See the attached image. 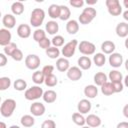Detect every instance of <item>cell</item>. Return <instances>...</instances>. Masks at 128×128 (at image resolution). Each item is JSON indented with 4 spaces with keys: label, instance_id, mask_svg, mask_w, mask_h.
<instances>
[{
    "label": "cell",
    "instance_id": "6da1fadb",
    "mask_svg": "<svg viewBox=\"0 0 128 128\" xmlns=\"http://www.w3.org/2000/svg\"><path fill=\"white\" fill-rule=\"evenodd\" d=\"M97 15V11L95 8L93 7H90L88 6L87 8H84L82 13L80 14L79 18H78V21L80 24H83V25H87V24H90L93 19L96 17Z\"/></svg>",
    "mask_w": 128,
    "mask_h": 128
},
{
    "label": "cell",
    "instance_id": "7a4b0ae2",
    "mask_svg": "<svg viewBox=\"0 0 128 128\" xmlns=\"http://www.w3.org/2000/svg\"><path fill=\"white\" fill-rule=\"evenodd\" d=\"M15 109H16V101L14 99L8 98L2 102L1 107H0V113L3 117L7 118V117L12 116Z\"/></svg>",
    "mask_w": 128,
    "mask_h": 128
},
{
    "label": "cell",
    "instance_id": "3957f363",
    "mask_svg": "<svg viewBox=\"0 0 128 128\" xmlns=\"http://www.w3.org/2000/svg\"><path fill=\"white\" fill-rule=\"evenodd\" d=\"M44 19H45V12L42 8H35L32 10L30 16V24L33 27H36L38 29V27H40L44 22Z\"/></svg>",
    "mask_w": 128,
    "mask_h": 128
},
{
    "label": "cell",
    "instance_id": "277c9868",
    "mask_svg": "<svg viewBox=\"0 0 128 128\" xmlns=\"http://www.w3.org/2000/svg\"><path fill=\"white\" fill-rule=\"evenodd\" d=\"M43 94H44L43 89L40 86L35 85V86H31L30 88H28V89L25 90L24 97H25L26 100L33 101V100L39 99L40 97H43Z\"/></svg>",
    "mask_w": 128,
    "mask_h": 128
},
{
    "label": "cell",
    "instance_id": "5b68a950",
    "mask_svg": "<svg viewBox=\"0 0 128 128\" xmlns=\"http://www.w3.org/2000/svg\"><path fill=\"white\" fill-rule=\"evenodd\" d=\"M78 41L76 40V39H73V40H71V41H69V42H67L64 46H63V48H62V50H61V54L65 57V58H70V57H72L74 54H75V51H76V48H77V46H78Z\"/></svg>",
    "mask_w": 128,
    "mask_h": 128
},
{
    "label": "cell",
    "instance_id": "8992f818",
    "mask_svg": "<svg viewBox=\"0 0 128 128\" xmlns=\"http://www.w3.org/2000/svg\"><path fill=\"white\" fill-rule=\"evenodd\" d=\"M108 13L112 16H119L122 13V7L119 0H106L105 2Z\"/></svg>",
    "mask_w": 128,
    "mask_h": 128
},
{
    "label": "cell",
    "instance_id": "52a82bcc",
    "mask_svg": "<svg viewBox=\"0 0 128 128\" xmlns=\"http://www.w3.org/2000/svg\"><path fill=\"white\" fill-rule=\"evenodd\" d=\"M78 49L80 51V53H82L85 56H89V55H93L95 53L96 50V46L87 40H83L78 44Z\"/></svg>",
    "mask_w": 128,
    "mask_h": 128
},
{
    "label": "cell",
    "instance_id": "ba28073f",
    "mask_svg": "<svg viewBox=\"0 0 128 128\" xmlns=\"http://www.w3.org/2000/svg\"><path fill=\"white\" fill-rule=\"evenodd\" d=\"M40 63H41V60L39 56L36 54H29L25 58V66L30 70L36 71L40 66Z\"/></svg>",
    "mask_w": 128,
    "mask_h": 128
},
{
    "label": "cell",
    "instance_id": "9c48e42d",
    "mask_svg": "<svg viewBox=\"0 0 128 128\" xmlns=\"http://www.w3.org/2000/svg\"><path fill=\"white\" fill-rule=\"evenodd\" d=\"M67 78L71 81H78L82 77V70L78 66H72L66 72Z\"/></svg>",
    "mask_w": 128,
    "mask_h": 128
},
{
    "label": "cell",
    "instance_id": "30bf717a",
    "mask_svg": "<svg viewBox=\"0 0 128 128\" xmlns=\"http://www.w3.org/2000/svg\"><path fill=\"white\" fill-rule=\"evenodd\" d=\"M45 111H46L45 105L41 102H34L30 106V112L33 116H36V117L42 116L45 113Z\"/></svg>",
    "mask_w": 128,
    "mask_h": 128
},
{
    "label": "cell",
    "instance_id": "8fae6325",
    "mask_svg": "<svg viewBox=\"0 0 128 128\" xmlns=\"http://www.w3.org/2000/svg\"><path fill=\"white\" fill-rule=\"evenodd\" d=\"M108 62H109V65L110 66H112L114 68H119L123 64V56L120 53L114 52V53H112L109 56Z\"/></svg>",
    "mask_w": 128,
    "mask_h": 128
},
{
    "label": "cell",
    "instance_id": "7c38bea8",
    "mask_svg": "<svg viewBox=\"0 0 128 128\" xmlns=\"http://www.w3.org/2000/svg\"><path fill=\"white\" fill-rule=\"evenodd\" d=\"M11 39H12V35L9 29L1 28L0 29V45L5 47L9 43H11Z\"/></svg>",
    "mask_w": 128,
    "mask_h": 128
},
{
    "label": "cell",
    "instance_id": "4fadbf2b",
    "mask_svg": "<svg viewBox=\"0 0 128 128\" xmlns=\"http://www.w3.org/2000/svg\"><path fill=\"white\" fill-rule=\"evenodd\" d=\"M17 35L20 38L26 39L31 35V27L28 24H20L17 27Z\"/></svg>",
    "mask_w": 128,
    "mask_h": 128
},
{
    "label": "cell",
    "instance_id": "5bb4252c",
    "mask_svg": "<svg viewBox=\"0 0 128 128\" xmlns=\"http://www.w3.org/2000/svg\"><path fill=\"white\" fill-rule=\"evenodd\" d=\"M91 108H92V104L88 99H82L78 102L77 109H78V112L81 114H86L90 112Z\"/></svg>",
    "mask_w": 128,
    "mask_h": 128
},
{
    "label": "cell",
    "instance_id": "9a60e30c",
    "mask_svg": "<svg viewBox=\"0 0 128 128\" xmlns=\"http://www.w3.org/2000/svg\"><path fill=\"white\" fill-rule=\"evenodd\" d=\"M2 24L6 29H12L15 27L16 18L13 14H5L2 18Z\"/></svg>",
    "mask_w": 128,
    "mask_h": 128
},
{
    "label": "cell",
    "instance_id": "2e32d148",
    "mask_svg": "<svg viewBox=\"0 0 128 128\" xmlns=\"http://www.w3.org/2000/svg\"><path fill=\"white\" fill-rule=\"evenodd\" d=\"M116 34L120 38H126L128 36V23L127 22H120L117 24L115 28Z\"/></svg>",
    "mask_w": 128,
    "mask_h": 128
},
{
    "label": "cell",
    "instance_id": "e0dca14e",
    "mask_svg": "<svg viewBox=\"0 0 128 128\" xmlns=\"http://www.w3.org/2000/svg\"><path fill=\"white\" fill-rule=\"evenodd\" d=\"M78 67L81 70H88L92 66V60L89 58V56H81L77 60Z\"/></svg>",
    "mask_w": 128,
    "mask_h": 128
},
{
    "label": "cell",
    "instance_id": "ac0fdd59",
    "mask_svg": "<svg viewBox=\"0 0 128 128\" xmlns=\"http://www.w3.org/2000/svg\"><path fill=\"white\" fill-rule=\"evenodd\" d=\"M56 68L60 72H67L68 69L70 68L69 60L67 58H65V57L58 58L57 61H56Z\"/></svg>",
    "mask_w": 128,
    "mask_h": 128
},
{
    "label": "cell",
    "instance_id": "d6986e66",
    "mask_svg": "<svg viewBox=\"0 0 128 128\" xmlns=\"http://www.w3.org/2000/svg\"><path fill=\"white\" fill-rule=\"evenodd\" d=\"M86 124H87V126H89L91 128L99 127L101 125V119L99 116H97L95 114H89L86 117Z\"/></svg>",
    "mask_w": 128,
    "mask_h": 128
},
{
    "label": "cell",
    "instance_id": "ffe728a7",
    "mask_svg": "<svg viewBox=\"0 0 128 128\" xmlns=\"http://www.w3.org/2000/svg\"><path fill=\"white\" fill-rule=\"evenodd\" d=\"M115 49H116L115 43L110 40H106L101 44V50H102V53H104V54L111 55L112 53H114Z\"/></svg>",
    "mask_w": 128,
    "mask_h": 128
},
{
    "label": "cell",
    "instance_id": "44dd1931",
    "mask_svg": "<svg viewBox=\"0 0 128 128\" xmlns=\"http://www.w3.org/2000/svg\"><path fill=\"white\" fill-rule=\"evenodd\" d=\"M84 95L88 98V99H93L95 98L97 95H98V88L96 85H93V84H90V85H87L85 88H84Z\"/></svg>",
    "mask_w": 128,
    "mask_h": 128
},
{
    "label": "cell",
    "instance_id": "7402d4cb",
    "mask_svg": "<svg viewBox=\"0 0 128 128\" xmlns=\"http://www.w3.org/2000/svg\"><path fill=\"white\" fill-rule=\"evenodd\" d=\"M66 31L70 34V35H74L79 31V23L77 20H68V22L66 23Z\"/></svg>",
    "mask_w": 128,
    "mask_h": 128
},
{
    "label": "cell",
    "instance_id": "603a6c76",
    "mask_svg": "<svg viewBox=\"0 0 128 128\" xmlns=\"http://www.w3.org/2000/svg\"><path fill=\"white\" fill-rule=\"evenodd\" d=\"M93 80H94V83L96 86H102L103 84H105L106 82H108V76L104 73V72H97L94 77H93Z\"/></svg>",
    "mask_w": 128,
    "mask_h": 128
},
{
    "label": "cell",
    "instance_id": "cb8c5ba5",
    "mask_svg": "<svg viewBox=\"0 0 128 128\" xmlns=\"http://www.w3.org/2000/svg\"><path fill=\"white\" fill-rule=\"evenodd\" d=\"M45 30H46V32H47L48 34H50V35H55V34L58 32V30H59V25H58V23H57L56 21H54V20L48 21V22L46 23V25H45Z\"/></svg>",
    "mask_w": 128,
    "mask_h": 128
},
{
    "label": "cell",
    "instance_id": "d4e9b609",
    "mask_svg": "<svg viewBox=\"0 0 128 128\" xmlns=\"http://www.w3.org/2000/svg\"><path fill=\"white\" fill-rule=\"evenodd\" d=\"M43 100L44 102L48 103V104H51V103H54L57 99V93L54 91V90H47L44 92L43 94Z\"/></svg>",
    "mask_w": 128,
    "mask_h": 128
},
{
    "label": "cell",
    "instance_id": "484cf974",
    "mask_svg": "<svg viewBox=\"0 0 128 128\" xmlns=\"http://www.w3.org/2000/svg\"><path fill=\"white\" fill-rule=\"evenodd\" d=\"M48 15L52 19H57L60 17V5L51 4L48 8Z\"/></svg>",
    "mask_w": 128,
    "mask_h": 128
},
{
    "label": "cell",
    "instance_id": "4316f807",
    "mask_svg": "<svg viewBox=\"0 0 128 128\" xmlns=\"http://www.w3.org/2000/svg\"><path fill=\"white\" fill-rule=\"evenodd\" d=\"M11 11L13 13V15H21L24 12V4L20 1H16L14 3H12L11 5Z\"/></svg>",
    "mask_w": 128,
    "mask_h": 128
},
{
    "label": "cell",
    "instance_id": "83f0119b",
    "mask_svg": "<svg viewBox=\"0 0 128 128\" xmlns=\"http://www.w3.org/2000/svg\"><path fill=\"white\" fill-rule=\"evenodd\" d=\"M108 78L110 80L111 83H114V82H122L123 80V75L120 71L118 70H111L109 72V75H108Z\"/></svg>",
    "mask_w": 128,
    "mask_h": 128
},
{
    "label": "cell",
    "instance_id": "f1b7e54d",
    "mask_svg": "<svg viewBox=\"0 0 128 128\" xmlns=\"http://www.w3.org/2000/svg\"><path fill=\"white\" fill-rule=\"evenodd\" d=\"M20 123H21L22 126H24L26 128H29V127H32L35 124V119L32 115H23L20 119Z\"/></svg>",
    "mask_w": 128,
    "mask_h": 128
},
{
    "label": "cell",
    "instance_id": "f546056e",
    "mask_svg": "<svg viewBox=\"0 0 128 128\" xmlns=\"http://www.w3.org/2000/svg\"><path fill=\"white\" fill-rule=\"evenodd\" d=\"M32 81H33L36 85H40V84L44 83V81H45V76H44L42 70H36V71L32 74Z\"/></svg>",
    "mask_w": 128,
    "mask_h": 128
},
{
    "label": "cell",
    "instance_id": "4dcf8cb0",
    "mask_svg": "<svg viewBox=\"0 0 128 128\" xmlns=\"http://www.w3.org/2000/svg\"><path fill=\"white\" fill-rule=\"evenodd\" d=\"M72 121L78 126H84L86 124V118L79 112H75L72 114Z\"/></svg>",
    "mask_w": 128,
    "mask_h": 128
},
{
    "label": "cell",
    "instance_id": "1f68e13d",
    "mask_svg": "<svg viewBox=\"0 0 128 128\" xmlns=\"http://www.w3.org/2000/svg\"><path fill=\"white\" fill-rule=\"evenodd\" d=\"M93 62L97 67H102L106 62V57L104 53H96L93 56Z\"/></svg>",
    "mask_w": 128,
    "mask_h": 128
},
{
    "label": "cell",
    "instance_id": "d6a6232c",
    "mask_svg": "<svg viewBox=\"0 0 128 128\" xmlns=\"http://www.w3.org/2000/svg\"><path fill=\"white\" fill-rule=\"evenodd\" d=\"M71 11L66 5H60V17L59 19L62 21H66L70 18Z\"/></svg>",
    "mask_w": 128,
    "mask_h": 128
},
{
    "label": "cell",
    "instance_id": "836d02e7",
    "mask_svg": "<svg viewBox=\"0 0 128 128\" xmlns=\"http://www.w3.org/2000/svg\"><path fill=\"white\" fill-rule=\"evenodd\" d=\"M45 53H46V55H47L49 58H51V59H56V58H58V57L60 56L61 51L59 50V48L52 46V47L48 48L47 50H45Z\"/></svg>",
    "mask_w": 128,
    "mask_h": 128
},
{
    "label": "cell",
    "instance_id": "e575fe53",
    "mask_svg": "<svg viewBox=\"0 0 128 128\" xmlns=\"http://www.w3.org/2000/svg\"><path fill=\"white\" fill-rule=\"evenodd\" d=\"M101 92L104 95H106V96H110V95L114 94L115 91H114V88H113L112 83L111 82H106L105 84H103L101 86Z\"/></svg>",
    "mask_w": 128,
    "mask_h": 128
},
{
    "label": "cell",
    "instance_id": "d590c367",
    "mask_svg": "<svg viewBox=\"0 0 128 128\" xmlns=\"http://www.w3.org/2000/svg\"><path fill=\"white\" fill-rule=\"evenodd\" d=\"M13 87H14V89L17 90V91H24V90H26V88H27V82H26L25 80L19 78V79H17V80L14 81Z\"/></svg>",
    "mask_w": 128,
    "mask_h": 128
},
{
    "label": "cell",
    "instance_id": "8d00e7d4",
    "mask_svg": "<svg viewBox=\"0 0 128 128\" xmlns=\"http://www.w3.org/2000/svg\"><path fill=\"white\" fill-rule=\"evenodd\" d=\"M44 38H46V32L43 30V29H36L34 32H33V39L36 41V42H40L41 40H43Z\"/></svg>",
    "mask_w": 128,
    "mask_h": 128
},
{
    "label": "cell",
    "instance_id": "74e56055",
    "mask_svg": "<svg viewBox=\"0 0 128 128\" xmlns=\"http://www.w3.org/2000/svg\"><path fill=\"white\" fill-rule=\"evenodd\" d=\"M16 49H18L16 43L11 42V43H9L8 45H6V46L3 48V52H4V54L7 55V56H12V54L14 53V51H15Z\"/></svg>",
    "mask_w": 128,
    "mask_h": 128
},
{
    "label": "cell",
    "instance_id": "f35d334b",
    "mask_svg": "<svg viewBox=\"0 0 128 128\" xmlns=\"http://www.w3.org/2000/svg\"><path fill=\"white\" fill-rule=\"evenodd\" d=\"M44 83H45V85L48 86V87H54V86L57 85L58 79H57V77H56L54 74H52V75H49V76L45 77Z\"/></svg>",
    "mask_w": 128,
    "mask_h": 128
},
{
    "label": "cell",
    "instance_id": "ab89813d",
    "mask_svg": "<svg viewBox=\"0 0 128 128\" xmlns=\"http://www.w3.org/2000/svg\"><path fill=\"white\" fill-rule=\"evenodd\" d=\"M11 86V79L9 77H1L0 78V90L4 91Z\"/></svg>",
    "mask_w": 128,
    "mask_h": 128
},
{
    "label": "cell",
    "instance_id": "60d3db41",
    "mask_svg": "<svg viewBox=\"0 0 128 128\" xmlns=\"http://www.w3.org/2000/svg\"><path fill=\"white\" fill-rule=\"evenodd\" d=\"M64 41H65V39H64L63 36H61V35H56V36H54V37L52 38L51 43L53 44L54 47H57V48H58V47H61V46L64 45Z\"/></svg>",
    "mask_w": 128,
    "mask_h": 128
},
{
    "label": "cell",
    "instance_id": "b9f144b4",
    "mask_svg": "<svg viewBox=\"0 0 128 128\" xmlns=\"http://www.w3.org/2000/svg\"><path fill=\"white\" fill-rule=\"evenodd\" d=\"M42 72H43L45 77H47L49 75H52L53 72H54V66L53 65H45L42 68Z\"/></svg>",
    "mask_w": 128,
    "mask_h": 128
},
{
    "label": "cell",
    "instance_id": "7bdbcfd3",
    "mask_svg": "<svg viewBox=\"0 0 128 128\" xmlns=\"http://www.w3.org/2000/svg\"><path fill=\"white\" fill-rule=\"evenodd\" d=\"M41 128H56V123L54 120L47 119L43 121V123L41 124Z\"/></svg>",
    "mask_w": 128,
    "mask_h": 128
},
{
    "label": "cell",
    "instance_id": "ee69618b",
    "mask_svg": "<svg viewBox=\"0 0 128 128\" xmlns=\"http://www.w3.org/2000/svg\"><path fill=\"white\" fill-rule=\"evenodd\" d=\"M38 44H39V47H40V48L45 49V50H47L48 48H50V47H51V46H50V45H51V41H50V39H48L47 37H46V38H44L43 40H41Z\"/></svg>",
    "mask_w": 128,
    "mask_h": 128
},
{
    "label": "cell",
    "instance_id": "f6af8a7d",
    "mask_svg": "<svg viewBox=\"0 0 128 128\" xmlns=\"http://www.w3.org/2000/svg\"><path fill=\"white\" fill-rule=\"evenodd\" d=\"M11 57H12L13 60L19 62V61H21V60L23 59V53H22V51H21L20 49H16V50L14 51V53L12 54Z\"/></svg>",
    "mask_w": 128,
    "mask_h": 128
},
{
    "label": "cell",
    "instance_id": "bcb514c9",
    "mask_svg": "<svg viewBox=\"0 0 128 128\" xmlns=\"http://www.w3.org/2000/svg\"><path fill=\"white\" fill-rule=\"evenodd\" d=\"M112 85H113V88H114L115 93L121 92L123 90V88H124V84L122 82H114V83H112Z\"/></svg>",
    "mask_w": 128,
    "mask_h": 128
},
{
    "label": "cell",
    "instance_id": "7dc6e473",
    "mask_svg": "<svg viewBox=\"0 0 128 128\" xmlns=\"http://www.w3.org/2000/svg\"><path fill=\"white\" fill-rule=\"evenodd\" d=\"M69 3H70L71 6H73L75 8H80V7H82L84 5L85 2L83 0H70Z\"/></svg>",
    "mask_w": 128,
    "mask_h": 128
},
{
    "label": "cell",
    "instance_id": "c3c4849f",
    "mask_svg": "<svg viewBox=\"0 0 128 128\" xmlns=\"http://www.w3.org/2000/svg\"><path fill=\"white\" fill-rule=\"evenodd\" d=\"M7 64V57L4 53H0V67H4Z\"/></svg>",
    "mask_w": 128,
    "mask_h": 128
},
{
    "label": "cell",
    "instance_id": "681fc988",
    "mask_svg": "<svg viewBox=\"0 0 128 128\" xmlns=\"http://www.w3.org/2000/svg\"><path fill=\"white\" fill-rule=\"evenodd\" d=\"M116 128H128V122H126V121L119 122V123L117 124Z\"/></svg>",
    "mask_w": 128,
    "mask_h": 128
},
{
    "label": "cell",
    "instance_id": "f907efd6",
    "mask_svg": "<svg viewBox=\"0 0 128 128\" xmlns=\"http://www.w3.org/2000/svg\"><path fill=\"white\" fill-rule=\"evenodd\" d=\"M123 115L128 118V104H126L124 107H123Z\"/></svg>",
    "mask_w": 128,
    "mask_h": 128
},
{
    "label": "cell",
    "instance_id": "816d5d0a",
    "mask_svg": "<svg viewBox=\"0 0 128 128\" xmlns=\"http://www.w3.org/2000/svg\"><path fill=\"white\" fill-rule=\"evenodd\" d=\"M123 18H124L125 21H128V10L123 12Z\"/></svg>",
    "mask_w": 128,
    "mask_h": 128
},
{
    "label": "cell",
    "instance_id": "f5cc1de1",
    "mask_svg": "<svg viewBox=\"0 0 128 128\" xmlns=\"http://www.w3.org/2000/svg\"><path fill=\"white\" fill-rule=\"evenodd\" d=\"M123 80H124V85H125L126 87H128V75H126Z\"/></svg>",
    "mask_w": 128,
    "mask_h": 128
},
{
    "label": "cell",
    "instance_id": "db71d44e",
    "mask_svg": "<svg viewBox=\"0 0 128 128\" xmlns=\"http://www.w3.org/2000/svg\"><path fill=\"white\" fill-rule=\"evenodd\" d=\"M86 3H87V5H93V4H96V3H97V0H93V1H87Z\"/></svg>",
    "mask_w": 128,
    "mask_h": 128
},
{
    "label": "cell",
    "instance_id": "11a10c76",
    "mask_svg": "<svg viewBox=\"0 0 128 128\" xmlns=\"http://www.w3.org/2000/svg\"><path fill=\"white\" fill-rule=\"evenodd\" d=\"M123 5H124V7L127 8V10H128V0H123Z\"/></svg>",
    "mask_w": 128,
    "mask_h": 128
},
{
    "label": "cell",
    "instance_id": "9f6ffc18",
    "mask_svg": "<svg viewBox=\"0 0 128 128\" xmlns=\"http://www.w3.org/2000/svg\"><path fill=\"white\" fill-rule=\"evenodd\" d=\"M124 45H125V47H126V49H128V36L126 37V39H125V42H124Z\"/></svg>",
    "mask_w": 128,
    "mask_h": 128
},
{
    "label": "cell",
    "instance_id": "6f0895ef",
    "mask_svg": "<svg viewBox=\"0 0 128 128\" xmlns=\"http://www.w3.org/2000/svg\"><path fill=\"white\" fill-rule=\"evenodd\" d=\"M124 65H125V69L128 71V59H126V60H125V63H124Z\"/></svg>",
    "mask_w": 128,
    "mask_h": 128
},
{
    "label": "cell",
    "instance_id": "680465c9",
    "mask_svg": "<svg viewBox=\"0 0 128 128\" xmlns=\"http://www.w3.org/2000/svg\"><path fill=\"white\" fill-rule=\"evenodd\" d=\"M1 128H7L6 127V124L4 122H1Z\"/></svg>",
    "mask_w": 128,
    "mask_h": 128
},
{
    "label": "cell",
    "instance_id": "91938a15",
    "mask_svg": "<svg viewBox=\"0 0 128 128\" xmlns=\"http://www.w3.org/2000/svg\"><path fill=\"white\" fill-rule=\"evenodd\" d=\"M9 128H20V127H19L18 125H11Z\"/></svg>",
    "mask_w": 128,
    "mask_h": 128
},
{
    "label": "cell",
    "instance_id": "94428289",
    "mask_svg": "<svg viewBox=\"0 0 128 128\" xmlns=\"http://www.w3.org/2000/svg\"><path fill=\"white\" fill-rule=\"evenodd\" d=\"M82 128H91V127H89V126H82Z\"/></svg>",
    "mask_w": 128,
    "mask_h": 128
}]
</instances>
